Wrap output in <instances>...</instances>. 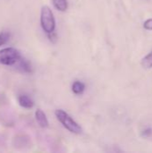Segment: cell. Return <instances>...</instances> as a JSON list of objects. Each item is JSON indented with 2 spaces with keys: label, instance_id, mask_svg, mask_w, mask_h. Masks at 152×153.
I'll return each instance as SVG.
<instances>
[{
  "label": "cell",
  "instance_id": "6da1fadb",
  "mask_svg": "<svg viewBox=\"0 0 152 153\" xmlns=\"http://www.w3.org/2000/svg\"><path fill=\"white\" fill-rule=\"evenodd\" d=\"M20 52L13 48H6L0 50V64L7 66H16L22 60Z\"/></svg>",
  "mask_w": 152,
  "mask_h": 153
},
{
  "label": "cell",
  "instance_id": "8fae6325",
  "mask_svg": "<svg viewBox=\"0 0 152 153\" xmlns=\"http://www.w3.org/2000/svg\"><path fill=\"white\" fill-rule=\"evenodd\" d=\"M151 134H152V129H151V128H147V129H145V130L142 133V137H145V138L150 137Z\"/></svg>",
  "mask_w": 152,
  "mask_h": 153
},
{
  "label": "cell",
  "instance_id": "8992f818",
  "mask_svg": "<svg viewBox=\"0 0 152 153\" xmlns=\"http://www.w3.org/2000/svg\"><path fill=\"white\" fill-rule=\"evenodd\" d=\"M85 90V85L82 82L76 81L72 86V91L74 94H82Z\"/></svg>",
  "mask_w": 152,
  "mask_h": 153
},
{
  "label": "cell",
  "instance_id": "ba28073f",
  "mask_svg": "<svg viewBox=\"0 0 152 153\" xmlns=\"http://www.w3.org/2000/svg\"><path fill=\"white\" fill-rule=\"evenodd\" d=\"M141 64H142V66L145 69L152 68V51L142 58Z\"/></svg>",
  "mask_w": 152,
  "mask_h": 153
},
{
  "label": "cell",
  "instance_id": "52a82bcc",
  "mask_svg": "<svg viewBox=\"0 0 152 153\" xmlns=\"http://www.w3.org/2000/svg\"><path fill=\"white\" fill-rule=\"evenodd\" d=\"M52 2L54 6L61 12H65L68 7L67 0H52Z\"/></svg>",
  "mask_w": 152,
  "mask_h": 153
},
{
  "label": "cell",
  "instance_id": "277c9868",
  "mask_svg": "<svg viewBox=\"0 0 152 153\" xmlns=\"http://www.w3.org/2000/svg\"><path fill=\"white\" fill-rule=\"evenodd\" d=\"M19 105L24 108H31L34 106V101L32 99L26 94H20L18 96Z\"/></svg>",
  "mask_w": 152,
  "mask_h": 153
},
{
  "label": "cell",
  "instance_id": "5b68a950",
  "mask_svg": "<svg viewBox=\"0 0 152 153\" xmlns=\"http://www.w3.org/2000/svg\"><path fill=\"white\" fill-rule=\"evenodd\" d=\"M35 118L39 126L42 128H47L48 126V121L46 114L41 109H37L35 112Z\"/></svg>",
  "mask_w": 152,
  "mask_h": 153
},
{
  "label": "cell",
  "instance_id": "9c48e42d",
  "mask_svg": "<svg viewBox=\"0 0 152 153\" xmlns=\"http://www.w3.org/2000/svg\"><path fill=\"white\" fill-rule=\"evenodd\" d=\"M11 34L8 31H1L0 32V47L6 44L10 39Z\"/></svg>",
  "mask_w": 152,
  "mask_h": 153
},
{
  "label": "cell",
  "instance_id": "30bf717a",
  "mask_svg": "<svg viewBox=\"0 0 152 153\" xmlns=\"http://www.w3.org/2000/svg\"><path fill=\"white\" fill-rule=\"evenodd\" d=\"M143 27L145 30H152V18L151 19H148L144 22L143 23Z\"/></svg>",
  "mask_w": 152,
  "mask_h": 153
},
{
  "label": "cell",
  "instance_id": "7a4b0ae2",
  "mask_svg": "<svg viewBox=\"0 0 152 153\" xmlns=\"http://www.w3.org/2000/svg\"><path fill=\"white\" fill-rule=\"evenodd\" d=\"M40 24L43 30L48 34L53 33L56 28V21L53 12L47 5H44L40 12Z\"/></svg>",
  "mask_w": 152,
  "mask_h": 153
},
{
  "label": "cell",
  "instance_id": "3957f363",
  "mask_svg": "<svg viewBox=\"0 0 152 153\" xmlns=\"http://www.w3.org/2000/svg\"><path fill=\"white\" fill-rule=\"evenodd\" d=\"M55 115L58 121L71 133L79 134L82 132V128L78 125L66 112H65L62 109H57L55 112Z\"/></svg>",
  "mask_w": 152,
  "mask_h": 153
}]
</instances>
